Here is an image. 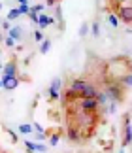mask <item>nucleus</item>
Segmentation results:
<instances>
[{
    "label": "nucleus",
    "instance_id": "obj_6",
    "mask_svg": "<svg viewBox=\"0 0 132 153\" xmlns=\"http://www.w3.org/2000/svg\"><path fill=\"white\" fill-rule=\"evenodd\" d=\"M132 142V127H130V115L127 114L125 115V140H123V146H128Z\"/></svg>",
    "mask_w": 132,
    "mask_h": 153
},
{
    "label": "nucleus",
    "instance_id": "obj_25",
    "mask_svg": "<svg viewBox=\"0 0 132 153\" xmlns=\"http://www.w3.org/2000/svg\"><path fill=\"white\" fill-rule=\"evenodd\" d=\"M36 151H38V153H45V151H47V148H45L44 144H38V148H36Z\"/></svg>",
    "mask_w": 132,
    "mask_h": 153
},
{
    "label": "nucleus",
    "instance_id": "obj_24",
    "mask_svg": "<svg viewBox=\"0 0 132 153\" xmlns=\"http://www.w3.org/2000/svg\"><path fill=\"white\" fill-rule=\"evenodd\" d=\"M34 38L38 40V42H44V40H45V38H44V34H42L40 30H34Z\"/></svg>",
    "mask_w": 132,
    "mask_h": 153
},
{
    "label": "nucleus",
    "instance_id": "obj_2",
    "mask_svg": "<svg viewBox=\"0 0 132 153\" xmlns=\"http://www.w3.org/2000/svg\"><path fill=\"white\" fill-rule=\"evenodd\" d=\"M61 85H62L61 78L51 79V85H49V98L51 100H59V97H61Z\"/></svg>",
    "mask_w": 132,
    "mask_h": 153
},
{
    "label": "nucleus",
    "instance_id": "obj_12",
    "mask_svg": "<svg viewBox=\"0 0 132 153\" xmlns=\"http://www.w3.org/2000/svg\"><path fill=\"white\" fill-rule=\"evenodd\" d=\"M23 36V28L21 27H11V30H10V38H13V40H21Z\"/></svg>",
    "mask_w": 132,
    "mask_h": 153
},
{
    "label": "nucleus",
    "instance_id": "obj_4",
    "mask_svg": "<svg viewBox=\"0 0 132 153\" xmlns=\"http://www.w3.org/2000/svg\"><path fill=\"white\" fill-rule=\"evenodd\" d=\"M117 13L121 21L132 23V6H121V8H117Z\"/></svg>",
    "mask_w": 132,
    "mask_h": 153
},
{
    "label": "nucleus",
    "instance_id": "obj_23",
    "mask_svg": "<svg viewBox=\"0 0 132 153\" xmlns=\"http://www.w3.org/2000/svg\"><path fill=\"white\" fill-rule=\"evenodd\" d=\"M4 44H6V45H8V48H13V45H15V40L8 36V38H6V40H4Z\"/></svg>",
    "mask_w": 132,
    "mask_h": 153
},
{
    "label": "nucleus",
    "instance_id": "obj_9",
    "mask_svg": "<svg viewBox=\"0 0 132 153\" xmlns=\"http://www.w3.org/2000/svg\"><path fill=\"white\" fill-rule=\"evenodd\" d=\"M68 140H72V142H79V140H81L79 127H76V125H68Z\"/></svg>",
    "mask_w": 132,
    "mask_h": 153
},
{
    "label": "nucleus",
    "instance_id": "obj_15",
    "mask_svg": "<svg viewBox=\"0 0 132 153\" xmlns=\"http://www.w3.org/2000/svg\"><path fill=\"white\" fill-rule=\"evenodd\" d=\"M119 83H121L123 87H132V74L125 76V78H121V79H119Z\"/></svg>",
    "mask_w": 132,
    "mask_h": 153
},
{
    "label": "nucleus",
    "instance_id": "obj_27",
    "mask_svg": "<svg viewBox=\"0 0 132 153\" xmlns=\"http://www.w3.org/2000/svg\"><path fill=\"white\" fill-rule=\"evenodd\" d=\"M2 28H4V30H11V27H10V21H2Z\"/></svg>",
    "mask_w": 132,
    "mask_h": 153
},
{
    "label": "nucleus",
    "instance_id": "obj_14",
    "mask_svg": "<svg viewBox=\"0 0 132 153\" xmlns=\"http://www.w3.org/2000/svg\"><path fill=\"white\" fill-rule=\"evenodd\" d=\"M19 132L21 134H30L32 132V125H28V123H21V125H19Z\"/></svg>",
    "mask_w": 132,
    "mask_h": 153
},
{
    "label": "nucleus",
    "instance_id": "obj_7",
    "mask_svg": "<svg viewBox=\"0 0 132 153\" xmlns=\"http://www.w3.org/2000/svg\"><path fill=\"white\" fill-rule=\"evenodd\" d=\"M89 87V83L85 79H72L70 81V89L74 91V93H77V95H79V93H83Z\"/></svg>",
    "mask_w": 132,
    "mask_h": 153
},
{
    "label": "nucleus",
    "instance_id": "obj_17",
    "mask_svg": "<svg viewBox=\"0 0 132 153\" xmlns=\"http://www.w3.org/2000/svg\"><path fill=\"white\" fill-rule=\"evenodd\" d=\"M108 21H110V25H111L113 28H117V27H119V19H117V15H115V13H110V15H108Z\"/></svg>",
    "mask_w": 132,
    "mask_h": 153
},
{
    "label": "nucleus",
    "instance_id": "obj_31",
    "mask_svg": "<svg viewBox=\"0 0 132 153\" xmlns=\"http://www.w3.org/2000/svg\"><path fill=\"white\" fill-rule=\"evenodd\" d=\"M119 153H125V149H121V151H119Z\"/></svg>",
    "mask_w": 132,
    "mask_h": 153
},
{
    "label": "nucleus",
    "instance_id": "obj_3",
    "mask_svg": "<svg viewBox=\"0 0 132 153\" xmlns=\"http://www.w3.org/2000/svg\"><path fill=\"white\" fill-rule=\"evenodd\" d=\"M79 108L85 111H96L98 98H79Z\"/></svg>",
    "mask_w": 132,
    "mask_h": 153
},
{
    "label": "nucleus",
    "instance_id": "obj_10",
    "mask_svg": "<svg viewBox=\"0 0 132 153\" xmlns=\"http://www.w3.org/2000/svg\"><path fill=\"white\" fill-rule=\"evenodd\" d=\"M98 93H100V91H96V87L89 83L87 89L83 91V93H79V98H98Z\"/></svg>",
    "mask_w": 132,
    "mask_h": 153
},
{
    "label": "nucleus",
    "instance_id": "obj_30",
    "mask_svg": "<svg viewBox=\"0 0 132 153\" xmlns=\"http://www.w3.org/2000/svg\"><path fill=\"white\" fill-rule=\"evenodd\" d=\"M19 4H28V0H17Z\"/></svg>",
    "mask_w": 132,
    "mask_h": 153
},
{
    "label": "nucleus",
    "instance_id": "obj_19",
    "mask_svg": "<svg viewBox=\"0 0 132 153\" xmlns=\"http://www.w3.org/2000/svg\"><path fill=\"white\" fill-rule=\"evenodd\" d=\"M93 36H100V23L98 21L93 23Z\"/></svg>",
    "mask_w": 132,
    "mask_h": 153
},
{
    "label": "nucleus",
    "instance_id": "obj_29",
    "mask_svg": "<svg viewBox=\"0 0 132 153\" xmlns=\"http://www.w3.org/2000/svg\"><path fill=\"white\" fill-rule=\"evenodd\" d=\"M59 144V134H55V136L51 138V146H57Z\"/></svg>",
    "mask_w": 132,
    "mask_h": 153
},
{
    "label": "nucleus",
    "instance_id": "obj_13",
    "mask_svg": "<svg viewBox=\"0 0 132 153\" xmlns=\"http://www.w3.org/2000/svg\"><path fill=\"white\" fill-rule=\"evenodd\" d=\"M49 49H51V40L45 38L44 42H42V45H40V53H42V55H45V53H49Z\"/></svg>",
    "mask_w": 132,
    "mask_h": 153
},
{
    "label": "nucleus",
    "instance_id": "obj_20",
    "mask_svg": "<svg viewBox=\"0 0 132 153\" xmlns=\"http://www.w3.org/2000/svg\"><path fill=\"white\" fill-rule=\"evenodd\" d=\"M87 30H89V23H81V27H79V36H87Z\"/></svg>",
    "mask_w": 132,
    "mask_h": 153
},
{
    "label": "nucleus",
    "instance_id": "obj_26",
    "mask_svg": "<svg viewBox=\"0 0 132 153\" xmlns=\"http://www.w3.org/2000/svg\"><path fill=\"white\" fill-rule=\"evenodd\" d=\"M34 128H36V131H38V134H45V132H44V128H42V125H40V123H34Z\"/></svg>",
    "mask_w": 132,
    "mask_h": 153
},
{
    "label": "nucleus",
    "instance_id": "obj_28",
    "mask_svg": "<svg viewBox=\"0 0 132 153\" xmlns=\"http://www.w3.org/2000/svg\"><path fill=\"white\" fill-rule=\"evenodd\" d=\"M32 10L36 11V13H40V11L44 10V6H42V4H38V6H32Z\"/></svg>",
    "mask_w": 132,
    "mask_h": 153
},
{
    "label": "nucleus",
    "instance_id": "obj_18",
    "mask_svg": "<svg viewBox=\"0 0 132 153\" xmlns=\"http://www.w3.org/2000/svg\"><path fill=\"white\" fill-rule=\"evenodd\" d=\"M30 6H28V4H19V11H21V15H28V13H30Z\"/></svg>",
    "mask_w": 132,
    "mask_h": 153
},
{
    "label": "nucleus",
    "instance_id": "obj_16",
    "mask_svg": "<svg viewBox=\"0 0 132 153\" xmlns=\"http://www.w3.org/2000/svg\"><path fill=\"white\" fill-rule=\"evenodd\" d=\"M19 15H21L19 8H13V10H10V13H8V21H13V19H17Z\"/></svg>",
    "mask_w": 132,
    "mask_h": 153
},
{
    "label": "nucleus",
    "instance_id": "obj_22",
    "mask_svg": "<svg viewBox=\"0 0 132 153\" xmlns=\"http://www.w3.org/2000/svg\"><path fill=\"white\" fill-rule=\"evenodd\" d=\"M55 19H59V21L62 19V10H61V6H57V10H55Z\"/></svg>",
    "mask_w": 132,
    "mask_h": 153
},
{
    "label": "nucleus",
    "instance_id": "obj_21",
    "mask_svg": "<svg viewBox=\"0 0 132 153\" xmlns=\"http://www.w3.org/2000/svg\"><path fill=\"white\" fill-rule=\"evenodd\" d=\"M25 148L28 151H36V148H38V144H34V142H28V140H25Z\"/></svg>",
    "mask_w": 132,
    "mask_h": 153
},
{
    "label": "nucleus",
    "instance_id": "obj_1",
    "mask_svg": "<svg viewBox=\"0 0 132 153\" xmlns=\"http://www.w3.org/2000/svg\"><path fill=\"white\" fill-rule=\"evenodd\" d=\"M106 93H108V97H110V100H113V102H123L125 100V89L119 81H110V83L106 85Z\"/></svg>",
    "mask_w": 132,
    "mask_h": 153
},
{
    "label": "nucleus",
    "instance_id": "obj_11",
    "mask_svg": "<svg viewBox=\"0 0 132 153\" xmlns=\"http://www.w3.org/2000/svg\"><path fill=\"white\" fill-rule=\"evenodd\" d=\"M53 23H55V19H53V17L45 15V13H40V21H38V25H40L42 28L49 27V25H53Z\"/></svg>",
    "mask_w": 132,
    "mask_h": 153
},
{
    "label": "nucleus",
    "instance_id": "obj_8",
    "mask_svg": "<svg viewBox=\"0 0 132 153\" xmlns=\"http://www.w3.org/2000/svg\"><path fill=\"white\" fill-rule=\"evenodd\" d=\"M2 76H8V78H15V76H17V62H15V61H11V62L6 64V66L2 68Z\"/></svg>",
    "mask_w": 132,
    "mask_h": 153
},
{
    "label": "nucleus",
    "instance_id": "obj_5",
    "mask_svg": "<svg viewBox=\"0 0 132 153\" xmlns=\"http://www.w3.org/2000/svg\"><path fill=\"white\" fill-rule=\"evenodd\" d=\"M17 85H19V78H8V76H2V87L6 91H13L17 89Z\"/></svg>",
    "mask_w": 132,
    "mask_h": 153
}]
</instances>
